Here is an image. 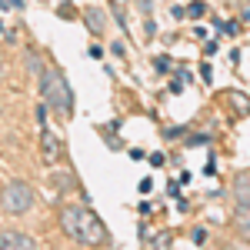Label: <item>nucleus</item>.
<instances>
[{
    "label": "nucleus",
    "mask_w": 250,
    "mask_h": 250,
    "mask_svg": "<svg viewBox=\"0 0 250 250\" xmlns=\"http://www.w3.org/2000/svg\"><path fill=\"white\" fill-rule=\"evenodd\" d=\"M60 227L67 237H74L77 244H87V247H97L107 240V230L100 224V217L87 207H63L60 210Z\"/></svg>",
    "instance_id": "nucleus-1"
},
{
    "label": "nucleus",
    "mask_w": 250,
    "mask_h": 250,
    "mask_svg": "<svg viewBox=\"0 0 250 250\" xmlns=\"http://www.w3.org/2000/svg\"><path fill=\"white\" fill-rule=\"evenodd\" d=\"M40 94H43V104L54 107L60 117L74 114V94H70V83L60 70H43L40 74Z\"/></svg>",
    "instance_id": "nucleus-2"
},
{
    "label": "nucleus",
    "mask_w": 250,
    "mask_h": 250,
    "mask_svg": "<svg viewBox=\"0 0 250 250\" xmlns=\"http://www.w3.org/2000/svg\"><path fill=\"white\" fill-rule=\"evenodd\" d=\"M0 204H3V210H10V213H27L34 207V187L23 184V180H10L3 187V193H0Z\"/></svg>",
    "instance_id": "nucleus-3"
},
{
    "label": "nucleus",
    "mask_w": 250,
    "mask_h": 250,
    "mask_svg": "<svg viewBox=\"0 0 250 250\" xmlns=\"http://www.w3.org/2000/svg\"><path fill=\"white\" fill-rule=\"evenodd\" d=\"M0 247H14V250H34L37 247V240L34 237H27V233H17V230H7V233H0Z\"/></svg>",
    "instance_id": "nucleus-4"
},
{
    "label": "nucleus",
    "mask_w": 250,
    "mask_h": 250,
    "mask_svg": "<svg viewBox=\"0 0 250 250\" xmlns=\"http://www.w3.org/2000/svg\"><path fill=\"white\" fill-rule=\"evenodd\" d=\"M40 150H43V160H47V164H57L60 160V144H57V137L47 130V124H43V130H40Z\"/></svg>",
    "instance_id": "nucleus-5"
},
{
    "label": "nucleus",
    "mask_w": 250,
    "mask_h": 250,
    "mask_svg": "<svg viewBox=\"0 0 250 250\" xmlns=\"http://www.w3.org/2000/svg\"><path fill=\"white\" fill-rule=\"evenodd\" d=\"M233 197L240 207H250V173H237L233 177Z\"/></svg>",
    "instance_id": "nucleus-6"
},
{
    "label": "nucleus",
    "mask_w": 250,
    "mask_h": 250,
    "mask_svg": "<svg viewBox=\"0 0 250 250\" xmlns=\"http://www.w3.org/2000/svg\"><path fill=\"white\" fill-rule=\"evenodd\" d=\"M233 230L240 240H250V207H240L233 213Z\"/></svg>",
    "instance_id": "nucleus-7"
},
{
    "label": "nucleus",
    "mask_w": 250,
    "mask_h": 250,
    "mask_svg": "<svg viewBox=\"0 0 250 250\" xmlns=\"http://www.w3.org/2000/svg\"><path fill=\"white\" fill-rule=\"evenodd\" d=\"M204 14H207V3H204V0H193V3H187V17L200 20Z\"/></svg>",
    "instance_id": "nucleus-8"
},
{
    "label": "nucleus",
    "mask_w": 250,
    "mask_h": 250,
    "mask_svg": "<svg viewBox=\"0 0 250 250\" xmlns=\"http://www.w3.org/2000/svg\"><path fill=\"white\" fill-rule=\"evenodd\" d=\"M87 27H94L97 34H100V30H104V17H100V10H94V7H90V10H87Z\"/></svg>",
    "instance_id": "nucleus-9"
},
{
    "label": "nucleus",
    "mask_w": 250,
    "mask_h": 250,
    "mask_svg": "<svg viewBox=\"0 0 250 250\" xmlns=\"http://www.w3.org/2000/svg\"><path fill=\"white\" fill-rule=\"evenodd\" d=\"M220 30H224V34H227V37H237V30H240V27H237V23H233V20H227V23H224V20H220Z\"/></svg>",
    "instance_id": "nucleus-10"
},
{
    "label": "nucleus",
    "mask_w": 250,
    "mask_h": 250,
    "mask_svg": "<svg viewBox=\"0 0 250 250\" xmlns=\"http://www.w3.org/2000/svg\"><path fill=\"white\" fill-rule=\"evenodd\" d=\"M20 0H0V10H17Z\"/></svg>",
    "instance_id": "nucleus-11"
},
{
    "label": "nucleus",
    "mask_w": 250,
    "mask_h": 250,
    "mask_svg": "<svg viewBox=\"0 0 250 250\" xmlns=\"http://www.w3.org/2000/svg\"><path fill=\"white\" fill-rule=\"evenodd\" d=\"M134 3L144 10V14H150V10H154V3H150V0H134Z\"/></svg>",
    "instance_id": "nucleus-12"
},
{
    "label": "nucleus",
    "mask_w": 250,
    "mask_h": 250,
    "mask_svg": "<svg viewBox=\"0 0 250 250\" xmlns=\"http://www.w3.org/2000/svg\"><path fill=\"white\" fill-rule=\"evenodd\" d=\"M230 100H233V104H237V107H240V110H247V100H244V97H240V94H233Z\"/></svg>",
    "instance_id": "nucleus-13"
},
{
    "label": "nucleus",
    "mask_w": 250,
    "mask_h": 250,
    "mask_svg": "<svg viewBox=\"0 0 250 250\" xmlns=\"http://www.w3.org/2000/svg\"><path fill=\"white\" fill-rule=\"evenodd\" d=\"M164 244H170V237H167V233H160V237H154V247H164Z\"/></svg>",
    "instance_id": "nucleus-14"
},
{
    "label": "nucleus",
    "mask_w": 250,
    "mask_h": 250,
    "mask_svg": "<svg viewBox=\"0 0 250 250\" xmlns=\"http://www.w3.org/2000/svg\"><path fill=\"white\" fill-rule=\"evenodd\" d=\"M244 20H247V23H250V7H247V10H244Z\"/></svg>",
    "instance_id": "nucleus-15"
}]
</instances>
